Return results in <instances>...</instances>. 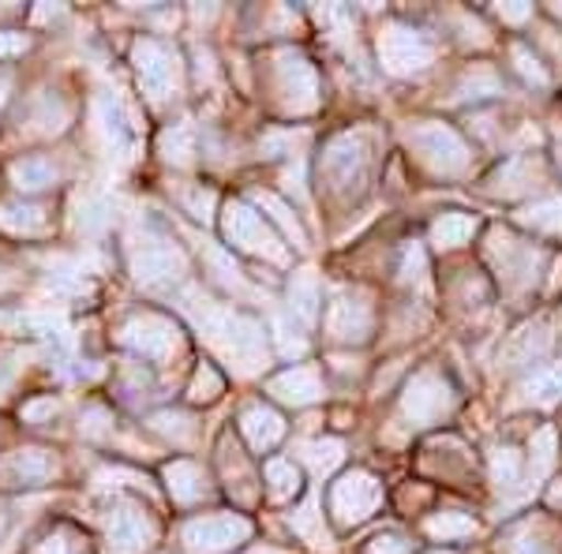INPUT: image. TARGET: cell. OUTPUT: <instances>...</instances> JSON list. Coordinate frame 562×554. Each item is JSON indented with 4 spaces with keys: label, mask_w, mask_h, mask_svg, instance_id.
I'll return each instance as SVG.
<instances>
[{
    "label": "cell",
    "mask_w": 562,
    "mask_h": 554,
    "mask_svg": "<svg viewBox=\"0 0 562 554\" xmlns=\"http://www.w3.org/2000/svg\"><path fill=\"white\" fill-rule=\"evenodd\" d=\"M379 506H383V484L364 468L346 472V476H338V484L330 487V513L341 529L364 524Z\"/></svg>",
    "instance_id": "9c48e42d"
},
{
    "label": "cell",
    "mask_w": 562,
    "mask_h": 554,
    "mask_svg": "<svg viewBox=\"0 0 562 554\" xmlns=\"http://www.w3.org/2000/svg\"><path fill=\"white\" fill-rule=\"evenodd\" d=\"M71 121V109L60 102L57 94H38L31 102V113H26V132L31 135H60Z\"/></svg>",
    "instance_id": "cb8c5ba5"
},
{
    "label": "cell",
    "mask_w": 562,
    "mask_h": 554,
    "mask_svg": "<svg viewBox=\"0 0 562 554\" xmlns=\"http://www.w3.org/2000/svg\"><path fill=\"white\" fill-rule=\"evenodd\" d=\"M8 289H12V278H8V274H4V270H0V296H4V293H8Z\"/></svg>",
    "instance_id": "db71d44e"
},
{
    "label": "cell",
    "mask_w": 562,
    "mask_h": 554,
    "mask_svg": "<svg viewBox=\"0 0 562 554\" xmlns=\"http://www.w3.org/2000/svg\"><path fill=\"white\" fill-rule=\"evenodd\" d=\"M559 15H562V4H559Z\"/></svg>",
    "instance_id": "680465c9"
},
{
    "label": "cell",
    "mask_w": 562,
    "mask_h": 554,
    "mask_svg": "<svg viewBox=\"0 0 562 554\" xmlns=\"http://www.w3.org/2000/svg\"><path fill=\"white\" fill-rule=\"evenodd\" d=\"M256 203H259V211H262V217H267L270 225H278V229L285 233L289 240L296 244V248H304V244H307V236H304V229H301V222H296L293 211H289V206L281 203L278 195L259 192V195H256Z\"/></svg>",
    "instance_id": "4dcf8cb0"
},
{
    "label": "cell",
    "mask_w": 562,
    "mask_h": 554,
    "mask_svg": "<svg viewBox=\"0 0 562 554\" xmlns=\"http://www.w3.org/2000/svg\"><path fill=\"white\" fill-rule=\"evenodd\" d=\"M319 517L323 513H319V502H315V498H307L301 510L293 513V532L304 535L312 547H323V543H326V532L319 529Z\"/></svg>",
    "instance_id": "60d3db41"
},
{
    "label": "cell",
    "mask_w": 562,
    "mask_h": 554,
    "mask_svg": "<svg viewBox=\"0 0 562 554\" xmlns=\"http://www.w3.org/2000/svg\"><path fill=\"white\" fill-rule=\"evenodd\" d=\"M180 206H184L192 217H199V222H211L217 199H214V192H206V188L199 184V188H184V192H180Z\"/></svg>",
    "instance_id": "7bdbcfd3"
},
{
    "label": "cell",
    "mask_w": 562,
    "mask_h": 554,
    "mask_svg": "<svg viewBox=\"0 0 562 554\" xmlns=\"http://www.w3.org/2000/svg\"><path fill=\"white\" fill-rule=\"evenodd\" d=\"M319 177L334 199H352L364 192L371 177V139L364 132H341L323 147Z\"/></svg>",
    "instance_id": "7a4b0ae2"
},
{
    "label": "cell",
    "mask_w": 562,
    "mask_h": 554,
    "mask_svg": "<svg viewBox=\"0 0 562 554\" xmlns=\"http://www.w3.org/2000/svg\"><path fill=\"white\" fill-rule=\"evenodd\" d=\"M132 65H135V76H139V87L150 105H166L169 98L180 94L184 65H180V57L166 42L139 38L132 45Z\"/></svg>",
    "instance_id": "5b68a950"
},
{
    "label": "cell",
    "mask_w": 562,
    "mask_h": 554,
    "mask_svg": "<svg viewBox=\"0 0 562 554\" xmlns=\"http://www.w3.org/2000/svg\"><path fill=\"white\" fill-rule=\"evenodd\" d=\"M405 143L416 150V158L428 166L435 177H461L469 169V147L465 139L442 121H416L405 128Z\"/></svg>",
    "instance_id": "3957f363"
},
{
    "label": "cell",
    "mask_w": 562,
    "mask_h": 554,
    "mask_svg": "<svg viewBox=\"0 0 562 554\" xmlns=\"http://www.w3.org/2000/svg\"><path fill=\"white\" fill-rule=\"evenodd\" d=\"M548 506L555 513H562V479H555V484L548 487Z\"/></svg>",
    "instance_id": "816d5d0a"
},
{
    "label": "cell",
    "mask_w": 562,
    "mask_h": 554,
    "mask_svg": "<svg viewBox=\"0 0 562 554\" xmlns=\"http://www.w3.org/2000/svg\"><path fill=\"white\" fill-rule=\"evenodd\" d=\"M203 256H206V267H211L214 281H222L225 289H233V293H248V281H244L240 267L225 256L222 248H211V244L203 240Z\"/></svg>",
    "instance_id": "e575fe53"
},
{
    "label": "cell",
    "mask_w": 562,
    "mask_h": 554,
    "mask_svg": "<svg viewBox=\"0 0 562 554\" xmlns=\"http://www.w3.org/2000/svg\"><path fill=\"white\" fill-rule=\"evenodd\" d=\"M521 453L514 446H495L492 450V476L498 487H518L521 479Z\"/></svg>",
    "instance_id": "ab89813d"
},
{
    "label": "cell",
    "mask_w": 562,
    "mask_h": 554,
    "mask_svg": "<svg viewBox=\"0 0 562 554\" xmlns=\"http://www.w3.org/2000/svg\"><path fill=\"white\" fill-rule=\"evenodd\" d=\"M267 389L278 397L281 405L304 408V405H315L323 397V375H319V368H312V363H296V368H289V371H281V375L270 378Z\"/></svg>",
    "instance_id": "2e32d148"
},
{
    "label": "cell",
    "mask_w": 562,
    "mask_h": 554,
    "mask_svg": "<svg viewBox=\"0 0 562 554\" xmlns=\"http://www.w3.org/2000/svg\"><path fill=\"white\" fill-rule=\"evenodd\" d=\"M521 225H529V229L537 233H551V236H562V195L559 199H543V203H532L525 206L518 214Z\"/></svg>",
    "instance_id": "1f68e13d"
},
{
    "label": "cell",
    "mask_w": 562,
    "mask_h": 554,
    "mask_svg": "<svg viewBox=\"0 0 562 554\" xmlns=\"http://www.w3.org/2000/svg\"><path fill=\"white\" fill-rule=\"evenodd\" d=\"M31 554H87V543L76 529L60 524V529H53L49 535H42Z\"/></svg>",
    "instance_id": "f35d334b"
},
{
    "label": "cell",
    "mask_w": 562,
    "mask_h": 554,
    "mask_svg": "<svg viewBox=\"0 0 562 554\" xmlns=\"http://www.w3.org/2000/svg\"><path fill=\"white\" fill-rule=\"evenodd\" d=\"M532 453H537V472H548L555 461V431H540L532 439Z\"/></svg>",
    "instance_id": "bcb514c9"
},
{
    "label": "cell",
    "mask_w": 562,
    "mask_h": 554,
    "mask_svg": "<svg viewBox=\"0 0 562 554\" xmlns=\"http://www.w3.org/2000/svg\"><path fill=\"white\" fill-rule=\"evenodd\" d=\"M492 94H498V76L487 65H476L458 83V98H473L476 102V98H492Z\"/></svg>",
    "instance_id": "b9f144b4"
},
{
    "label": "cell",
    "mask_w": 562,
    "mask_h": 554,
    "mask_svg": "<svg viewBox=\"0 0 562 554\" xmlns=\"http://www.w3.org/2000/svg\"><path fill=\"white\" fill-rule=\"evenodd\" d=\"M537 180H540V161L537 158H514V161H506L492 180H487V192L514 199V195L532 192Z\"/></svg>",
    "instance_id": "ffe728a7"
},
{
    "label": "cell",
    "mask_w": 562,
    "mask_h": 554,
    "mask_svg": "<svg viewBox=\"0 0 562 554\" xmlns=\"http://www.w3.org/2000/svg\"><path fill=\"white\" fill-rule=\"evenodd\" d=\"M161 158H166L169 166H192L195 161V132L188 128V124L169 128L166 135H161Z\"/></svg>",
    "instance_id": "d6a6232c"
},
{
    "label": "cell",
    "mask_w": 562,
    "mask_h": 554,
    "mask_svg": "<svg viewBox=\"0 0 562 554\" xmlns=\"http://www.w3.org/2000/svg\"><path fill=\"white\" fill-rule=\"evenodd\" d=\"M222 389H225L222 371H217L214 363H199L195 375H192V383H188V402L211 405V402H217V397H222Z\"/></svg>",
    "instance_id": "836d02e7"
},
{
    "label": "cell",
    "mask_w": 562,
    "mask_h": 554,
    "mask_svg": "<svg viewBox=\"0 0 562 554\" xmlns=\"http://www.w3.org/2000/svg\"><path fill=\"white\" fill-rule=\"evenodd\" d=\"M222 233L233 248L244 251V256H256L267 262H289V251H285V244H281V236L274 233V225H270L262 214L251 211L248 203H240V199L225 203Z\"/></svg>",
    "instance_id": "277c9868"
},
{
    "label": "cell",
    "mask_w": 562,
    "mask_h": 554,
    "mask_svg": "<svg viewBox=\"0 0 562 554\" xmlns=\"http://www.w3.org/2000/svg\"><path fill=\"white\" fill-rule=\"evenodd\" d=\"M94 121H98V132H102L105 147L116 150L124 158L128 147H132V132H128V121H124L121 102H116V98H109V94H102L94 102Z\"/></svg>",
    "instance_id": "44dd1931"
},
{
    "label": "cell",
    "mask_w": 562,
    "mask_h": 554,
    "mask_svg": "<svg viewBox=\"0 0 562 554\" xmlns=\"http://www.w3.org/2000/svg\"><path fill=\"white\" fill-rule=\"evenodd\" d=\"M251 554H281V551H274V547H259V551H251Z\"/></svg>",
    "instance_id": "11a10c76"
},
{
    "label": "cell",
    "mask_w": 562,
    "mask_h": 554,
    "mask_svg": "<svg viewBox=\"0 0 562 554\" xmlns=\"http://www.w3.org/2000/svg\"><path fill=\"white\" fill-rule=\"evenodd\" d=\"M0 532H4V513H0Z\"/></svg>",
    "instance_id": "6f0895ef"
},
{
    "label": "cell",
    "mask_w": 562,
    "mask_h": 554,
    "mask_svg": "<svg viewBox=\"0 0 562 554\" xmlns=\"http://www.w3.org/2000/svg\"><path fill=\"white\" fill-rule=\"evenodd\" d=\"M371 326H375V312L364 296L357 293H334L326 304V338L341 344H360L371 338Z\"/></svg>",
    "instance_id": "5bb4252c"
},
{
    "label": "cell",
    "mask_w": 562,
    "mask_h": 554,
    "mask_svg": "<svg viewBox=\"0 0 562 554\" xmlns=\"http://www.w3.org/2000/svg\"><path fill=\"white\" fill-rule=\"evenodd\" d=\"M304 457H307V465L319 472V476H330V472L346 461V446H341L338 439H315L304 446Z\"/></svg>",
    "instance_id": "8d00e7d4"
},
{
    "label": "cell",
    "mask_w": 562,
    "mask_h": 554,
    "mask_svg": "<svg viewBox=\"0 0 562 554\" xmlns=\"http://www.w3.org/2000/svg\"><path fill=\"white\" fill-rule=\"evenodd\" d=\"M495 12H498V20H503V23H525L532 15V8L529 4H498Z\"/></svg>",
    "instance_id": "f907efd6"
},
{
    "label": "cell",
    "mask_w": 562,
    "mask_h": 554,
    "mask_svg": "<svg viewBox=\"0 0 562 554\" xmlns=\"http://www.w3.org/2000/svg\"><path fill=\"white\" fill-rule=\"evenodd\" d=\"M184 307L199 330L206 333V341H211L240 375H256L262 363H267V330H262L256 319H248V315L233 312V307H225V304H214V299H203V296H188Z\"/></svg>",
    "instance_id": "6da1fadb"
},
{
    "label": "cell",
    "mask_w": 562,
    "mask_h": 554,
    "mask_svg": "<svg viewBox=\"0 0 562 554\" xmlns=\"http://www.w3.org/2000/svg\"><path fill=\"white\" fill-rule=\"evenodd\" d=\"M274 79H278V94L281 109L289 116H307L319 109V71L301 53H278L274 57Z\"/></svg>",
    "instance_id": "ba28073f"
},
{
    "label": "cell",
    "mask_w": 562,
    "mask_h": 554,
    "mask_svg": "<svg viewBox=\"0 0 562 554\" xmlns=\"http://www.w3.org/2000/svg\"><path fill=\"white\" fill-rule=\"evenodd\" d=\"M8 472H12L20 484H45V479L57 476V457L42 446H23L8 457Z\"/></svg>",
    "instance_id": "7402d4cb"
},
{
    "label": "cell",
    "mask_w": 562,
    "mask_h": 554,
    "mask_svg": "<svg viewBox=\"0 0 562 554\" xmlns=\"http://www.w3.org/2000/svg\"><path fill=\"white\" fill-rule=\"evenodd\" d=\"M454 408V389L439 371H420L402 394V416L413 427H431Z\"/></svg>",
    "instance_id": "4fadbf2b"
},
{
    "label": "cell",
    "mask_w": 562,
    "mask_h": 554,
    "mask_svg": "<svg viewBox=\"0 0 562 554\" xmlns=\"http://www.w3.org/2000/svg\"><path fill=\"white\" fill-rule=\"evenodd\" d=\"M487 259L495 262L498 278L510 289H525L532 281V270H537V251L525 248L518 236H510L503 229H495L487 236Z\"/></svg>",
    "instance_id": "9a60e30c"
},
{
    "label": "cell",
    "mask_w": 562,
    "mask_h": 554,
    "mask_svg": "<svg viewBox=\"0 0 562 554\" xmlns=\"http://www.w3.org/2000/svg\"><path fill=\"white\" fill-rule=\"evenodd\" d=\"M0 229L12 236H45L49 233V211L26 199H8L0 203Z\"/></svg>",
    "instance_id": "ac0fdd59"
},
{
    "label": "cell",
    "mask_w": 562,
    "mask_h": 554,
    "mask_svg": "<svg viewBox=\"0 0 562 554\" xmlns=\"http://www.w3.org/2000/svg\"><path fill=\"white\" fill-rule=\"evenodd\" d=\"M379 65L390 76H416L431 65V42L416 26L390 23L379 34Z\"/></svg>",
    "instance_id": "7c38bea8"
},
{
    "label": "cell",
    "mask_w": 562,
    "mask_h": 554,
    "mask_svg": "<svg viewBox=\"0 0 562 554\" xmlns=\"http://www.w3.org/2000/svg\"><path fill=\"white\" fill-rule=\"evenodd\" d=\"M150 431L161 434L166 442H173L177 450L192 446V442L199 439V427L188 412H180V408H161V412L150 416Z\"/></svg>",
    "instance_id": "4316f807"
},
{
    "label": "cell",
    "mask_w": 562,
    "mask_h": 554,
    "mask_svg": "<svg viewBox=\"0 0 562 554\" xmlns=\"http://www.w3.org/2000/svg\"><path fill=\"white\" fill-rule=\"evenodd\" d=\"M267 495L274 502H289L293 495H301V468L285 457L267 461Z\"/></svg>",
    "instance_id": "f546056e"
},
{
    "label": "cell",
    "mask_w": 562,
    "mask_h": 554,
    "mask_svg": "<svg viewBox=\"0 0 562 554\" xmlns=\"http://www.w3.org/2000/svg\"><path fill=\"white\" fill-rule=\"evenodd\" d=\"M8 177H12V184L20 188V192H45V188H53L57 184V166H53L49 158H23V161H15L12 169H8Z\"/></svg>",
    "instance_id": "83f0119b"
},
{
    "label": "cell",
    "mask_w": 562,
    "mask_h": 554,
    "mask_svg": "<svg viewBox=\"0 0 562 554\" xmlns=\"http://www.w3.org/2000/svg\"><path fill=\"white\" fill-rule=\"evenodd\" d=\"M158 540V524L132 498L113 502L105 517V554H147Z\"/></svg>",
    "instance_id": "8fae6325"
},
{
    "label": "cell",
    "mask_w": 562,
    "mask_h": 554,
    "mask_svg": "<svg viewBox=\"0 0 562 554\" xmlns=\"http://www.w3.org/2000/svg\"><path fill=\"white\" fill-rule=\"evenodd\" d=\"M116 338H121L124 349H132L135 357L150 360V363L173 360L180 352V344H184V338H180V326L169 319V315H158V312L132 315V319L121 326Z\"/></svg>",
    "instance_id": "8992f818"
},
{
    "label": "cell",
    "mask_w": 562,
    "mask_h": 554,
    "mask_svg": "<svg viewBox=\"0 0 562 554\" xmlns=\"http://www.w3.org/2000/svg\"><path fill=\"white\" fill-rule=\"evenodd\" d=\"M274 330H278L281 352H285V357H301V352H304V338H296V333H293V330H289V326H285V323H278V326H274Z\"/></svg>",
    "instance_id": "681fc988"
},
{
    "label": "cell",
    "mask_w": 562,
    "mask_h": 554,
    "mask_svg": "<svg viewBox=\"0 0 562 554\" xmlns=\"http://www.w3.org/2000/svg\"><path fill=\"white\" fill-rule=\"evenodd\" d=\"M521 397L532 405H551L562 397V368H551V371H537L529 383L521 386Z\"/></svg>",
    "instance_id": "d590c367"
},
{
    "label": "cell",
    "mask_w": 562,
    "mask_h": 554,
    "mask_svg": "<svg viewBox=\"0 0 562 554\" xmlns=\"http://www.w3.org/2000/svg\"><path fill=\"white\" fill-rule=\"evenodd\" d=\"M510 60H514V68H518V76H521V79H525V83H529V87L543 90V87L551 83L548 68L540 65V57H537V53L529 49V45L514 42V45H510Z\"/></svg>",
    "instance_id": "74e56055"
},
{
    "label": "cell",
    "mask_w": 562,
    "mask_h": 554,
    "mask_svg": "<svg viewBox=\"0 0 562 554\" xmlns=\"http://www.w3.org/2000/svg\"><path fill=\"white\" fill-rule=\"evenodd\" d=\"M413 540L405 532H379L375 540L368 543V554H409Z\"/></svg>",
    "instance_id": "f6af8a7d"
},
{
    "label": "cell",
    "mask_w": 562,
    "mask_h": 554,
    "mask_svg": "<svg viewBox=\"0 0 562 554\" xmlns=\"http://www.w3.org/2000/svg\"><path fill=\"white\" fill-rule=\"evenodd\" d=\"M559 535L543 521H521L506 535V554H555Z\"/></svg>",
    "instance_id": "d4e9b609"
},
{
    "label": "cell",
    "mask_w": 562,
    "mask_h": 554,
    "mask_svg": "<svg viewBox=\"0 0 562 554\" xmlns=\"http://www.w3.org/2000/svg\"><path fill=\"white\" fill-rule=\"evenodd\" d=\"M555 147H559V166H562V135H559V139H555Z\"/></svg>",
    "instance_id": "9f6ffc18"
},
{
    "label": "cell",
    "mask_w": 562,
    "mask_h": 554,
    "mask_svg": "<svg viewBox=\"0 0 562 554\" xmlns=\"http://www.w3.org/2000/svg\"><path fill=\"white\" fill-rule=\"evenodd\" d=\"M31 49V38L20 31H0V60L8 57H23V53Z\"/></svg>",
    "instance_id": "7dc6e473"
},
{
    "label": "cell",
    "mask_w": 562,
    "mask_h": 554,
    "mask_svg": "<svg viewBox=\"0 0 562 554\" xmlns=\"http://www.w3.org/2000/svg\"><path fill=\"white\" fill-rule=\"evenodd\" d=\"M23 420L26 423H42V420H53L57 416V402L53 397H38V402H31V405H23Z\"/></svg>",
    "instance_id": "c3c4849f"
},
{
    "label": "cell",
    "mask_w": 562,
    "mask_h": 554,
    "mask_svg": "<svg viewBox=\"0 0 562 554\" xmlns=\"http://www.w3.org/2000/svg\"><path fill=\"white\" fill-rule=\"evenodd\" d=\"M476 233V217L473 214H461V211H447L431 222V244L442 251H454L461 244H469Z\"/></svg>",
    "instance_id": "484cf974"
},
{
    "label": "cell",
    "mask_w": 562,
    "mask_h": 554,
    "mask_svg": "<svg viewBox=\"0 0 562 554\" xmlns=\"http://www.w3.org/2000/svg\"><path fill=\"white\" fill-rule=\"evenodd\" d=\"M319 304H323V289H319L315 270H296V274L289 278V312L301 323H315L319 319Z\"/></svg>",
    "instance_id": "603a6c76"
},
{
    "label": "cell",
    "mask_w": 562,
    "mask_h": 554,
    "mask_svg": "<svg viewBox=\"0 0 562 554\" xmlns=\"http://www.w3.org/2000/svg\"><path fill=\"white\" fill-rule=\"evenodd\" d=\"M128 267H132V278L147 289H158V285H173L188 274V259L177 244L161 240V236H143V240L132 244L128 251Z\"/></svg>",
    "instance_id": "30bf717a"
},
{
    "label": "cell",
    "mask_w": 562,
    "mask_h": 554,
    "mask_svg": "<svg viewBox=\"0 0 562 554\" xmlns=\"http://www.w3.org/2000/svg\"><path fill=\"white\" fill-rule=\"evenodd\" d=\"M240 434L248 439V446L256 453H267V450H274L281 439H285V420H281L278 408L256 402V405H248L240 412Z\"/></svg>",
    "instance_id": "e0dca14e"
},
{
    "label": "cell",
    "mask_w": 562,
    "mask_h": 554,
    "mask_svg": "<svg viewBox=\"0 0 562 554\" xmlns=\"http://www.w3.org/2000/svg\"><path fill=\"white\" fill-rule=\"evenodd\" d=\"M166 487L173 495L177 506H195L199 498H206V472L195 461H169L166 465Z\"/></svg>",
    "instance_id": "d6986e66"
},
{
    "label": "cell",
    "mask_w": 562,
    "mask_h": 554,
    "mask_svg": "<svg viewBox=\"0 0 562 554\" xmlns=\"http://www.w3.org/2000/svg\"><path fill=\"white\" fill-rule=\"evenodd\" d=\"M424 532L439 543H458V540H469V535L476 532V521L461 510H442V513H431L428 521H424Z\"/></svg>",
    "instance_id": "f1b7e54d"
},
{
    "label": "cell",
    "mask_w": 562,
    "mask_h": 554,
    "mask_svg": "<svg viewBox=\"0 0 562 554\" xmlns=\"http://www.w3.org/2000/svg\"><path fill=\"white\" fill-rule=\"evenodd\" d=\"M251 540V521L244 513H203L180 529L184 554H229Z\"/></svg>",
    "instance_id": "52a82bcc"
},
{
    "label": "cell",
    "mask_w": 562,
    "mask_h": 554,
    "mask_svg": "<svg viewBox=\"0 0 562 554\" xmlns=\"http://www.w3.org/2000/svg\"><path fill=\"white\" fill-rule=\"evenodd\" d=\"M8 94H12V76H8V71H0V105L8 102Z\"/></svg>",
    "instance_id": "f5cc1de1"
},
{
    "label": "cell",
    "mask_w": 562,
    "mask_h": 554,
    "mask_svg": "<svg viewBox=\"0 0 562 554\" xmlns=\"http://www.w3.org/2000/svg\"><path fill=\"white\" fill-rule=\"evenodd\" d=\"M79 431H83L87 439H105V434L113 431V416H109L102 405H90V408H83V420H79Z\"/></svg>",
    "instance_id": "ee69618b"
}]
</instances>
